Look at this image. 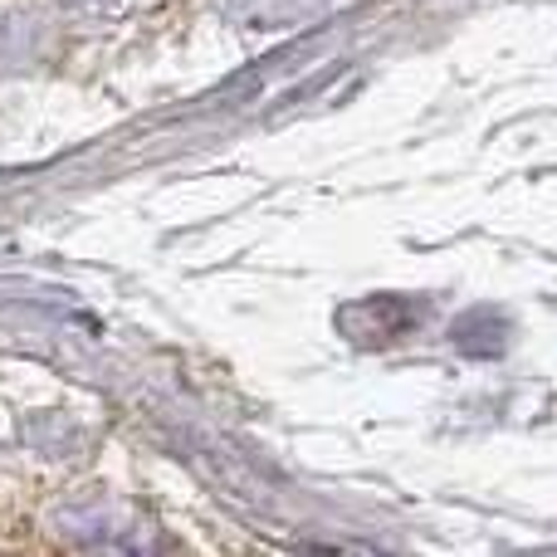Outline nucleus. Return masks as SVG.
<instances>
[{
    "instance_id": "1",
    "label": "nucleus",
    "mask_w": 557,
    "mask_h": 557,
    "mask_svg": "<svg viewBox=\"0 0 557 557\" xmlns=\"http://www.w3.org/2000/svg\"><path fill=\"white\" fill-rule=\"evenodd\" d=\"M313 5H323V0H245V10L250 15H264V20H288V15H308Z\"/></svg>"
}]
</instances>
